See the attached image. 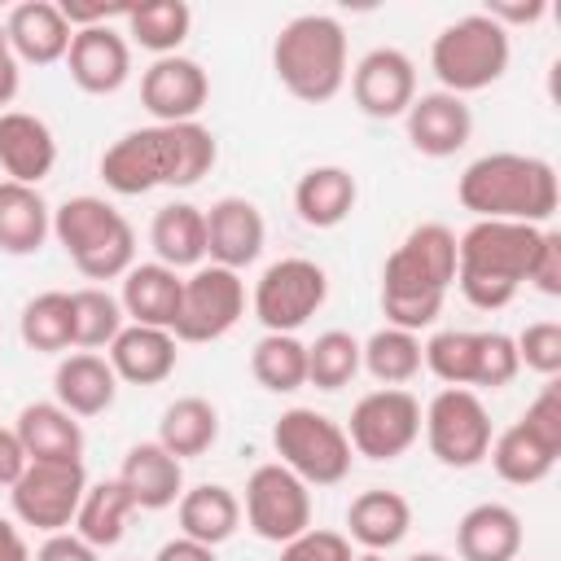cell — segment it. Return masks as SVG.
<instances>
[{"label":"cell","instance_id":"cb8c5ba5","mask_svg":"<svg viewBox=\"0 0 561 561\" xmlns=\"http://www.w3.org/2000/svg\"><path fill=\"white\" fill-rule=\"evenodd\" d=\"M118 482H123V491L131 495L136 508L162 513L184 495V460H175L158 438L153 443H136L123 456Z\"/></svg>","mask_w":561,"mask_h":561},{"label":"cell","instance_id":"ee69618b","mask_svg":"<svg viewBox=\"0 0 561 561\" xmlns=\"http://www.w3.org/2000/svg\"><path fill=\"white\" fill-rule=\"evenodd\" d=\"M543 447H552L557 456H561V381L557 377H548V386L526 403V412L517 416Z\"/></svg>","mask_w":561,"mask_h":561},{"label":"cell","instance_id":"f907efd6","mask_svg":"<svg viewBox=\"0 0 561 561\" xmlns=\"http://www.w3.org/2000/svg\"><path fill=\"white\" fill-rule=\"evenodd\" d=\"M18 83H22V70H18V57H13V48H9L4 18H0V114H4V105L18 96Z\"/></svg>","mask_w":561,"mask_h":561},{"label":"cell","instance_id":"f6af8a7d","mask_svg":"<svg viewBox=\"0 0 561 561\" xmlns=\"http://www.w3.org/2000/svg\"><path fill=\"white\" fill-rule=\"evenodd\" d=\"M351 539L342 530H324V526H307L298 539L280 543L276 561H351Z\"/></svg>","mask_w":561,"mask_h":561},{"label":"cell","instance_id":"60d3db41","mask_svg":"<svg viewBox=\"0 0 561 561\" xmlns=\"http://www.w3.org/2000/svg\"><path fill=\"white\" fill-rule=\"evenodd\" d=\"M70 316H75V351H101L118 337V329L127 324L123 307L114 294H105L101 285H83L70 294Z\"/></svg>","mask_w":561,"mask_h":561},{"label":"cell","instance_id":"603a6c76","mask_svg":"<svg viewBox=\"0 0 561 561\" xmlns=\"http://www.w3.org/2000/svg\"><path fill=\"white\" fill-rule=\"evenodd\" d=\"M4 31H9V48L18 57V66H53V61H66V48H70V22L61 13V4L53 0H22L9 9L4 18Z\"/></svg>","mask_w":561,"mask_h":561},{"label":"cell","instance_id":"7c38bea8","mask_svg":"<svg viewBox=\"0 0 561 561\" xmlns=\"http://www.w3.org/2000/svg\"><path fill=\"white\" fill-rule=\"evenodd\" d=\"M245 316V280L232 267L202 263L193 276H184L180 289V311H175V342H219L224 333L237 329Z\"/></svg>","mask_w":561,"mask_h":561},{"label":"cell","instance_id":"9a60e30c","mask_svg":"<svg viewBox=\"0 0 561 561\" xmlns=\"http://www.w3.org/2000/svg\"><path fill=\"white\" fill-rule=\"evenodd\" d=\"M245 526L267 543H289L311 526V486L280 460L259 465L245 478Z\"/></svg>","mask_w":561,"mask_h":561},{"label":"cell","instance_id":"ffe728a7","mask_svg":"<svg viewBox=\"0 0 561 561\" xmlns=\"http://www.w3.org/2000/svg\"><path fill=\"white\" fill-rule=\"evenodd\" d=\"M263 241H267V224H263V210L250 197L210 202V210H206V254H210V263L241 272L263 254Z\"/></svg>","mask_w":561,"mask_h":561},{"label":"cell","instance_id":"7402d4cb","mask_svg":"<svg viewBox=\"0 0 561 561\" xmlns=\"http://www.w3.org/2000/svg\"><path fill=\"white\" fill-rule=\"evenodd\" d=\"M175 333L171 329H149V324H123L118 337L105 346V359L114 368L118 381L127 386H162L175 364H180V351H175Z\"/></svg>","mask_w":561,"mask_h":561},{"label":"cell","instance_id":"74e56055","mask_svg":"<svg viewBox=\"0 0 561 561\" xmlns=\"http://www.w3.org/2000/svg\"><path fill=\"white\" fill-rule=\"evenodd\" d=\"M359 368H368V377L381 381V386H408V381L425 368V359H421V337L408 333V329L386 324V329H377L368 342H359Z\"/></svg>","mask_w":561,"mask_h":561},{"label":"cell","instance_id":"e575fe53","mask_svg":"<svg viewBox=\"0 0 561 561\" xmlns=\"http://www.w3.org/2000/svg\"><path fill=\"white\" fill-rule=\"evenodd\" d=\"M136 513L131 495L123 491L118 478H105V482H88L83 500H79V513H75V535L83 543H92L96 552L101 548H114L127 530V517Z\"/></svg>","mask_w":561,"mask_h":561},{"label":"cell","instance_id":"4dcf8cb0","mask_svg":"<svg viewBox=\"0 0 561 561\" xmlns=\"http://www.w3.org/2000/svg\"><path fill=\"white\" fill-rule=\"evenodd\" d=\"M175 522L184 539H197L206 548H219L241 526V500L224 482H202L175 500Z\"/></svg>","mask_w":561,"mask_h":561},{"label":"cell","instance_id":"f1b7e54d","mask_svg":"<svg viewBox=\"0 0 561 561\" xmlns=\"http://www.w3.org/2000/svg\"><path fill=\"white\" fill-rule=\"evenodd\" d=\"M53 237V206L39 188L0 180V250L13 259L35 254Z\"/></svg>","mask_w":561,"mask_h":561},{"label":"cell","instance_id":"2e32d148","mask_svg":"<svg viewBox=\"0 0 561 561\" xmlns=\"http://www.w3.org/2000/svg\"><path fill=\"white\" fill-rule=\"evenodd\" d=\"M351 96L368 118H403L416 101V66L403 48H368L351 70Z\"/></svg>","mask_w":561,"mask_h":561},{"label":"cell","instance_id":"3957f363","mask_svg":"<svg viewBox=\"0 0 561 561\" xmlns=\"http://www.w3.org/2000/svg\"><path fill=\"white\" fill-rule=\"evenodd\" d=\"M456 197L473 219H504V224L543 228L557 215L561 188H557V171L548 158L495 149V153L473 158L460 171Z\"/></svg>","mask_w":561,"mask_h":561},{"label":"cell","instance_id":"d6986e66","mask_svg":"<svg viewBox=\"0 0 561 561\" xmlns=\"http://www.w3.org/2000/svg\"><path fill=\"white\" fill-rule=\"evenodd\" d=\"M403 123H408L412 149L425 153V158H451L473 136V110L465 105V96H451L443 88L438 92H421L408 105Z\"/></svg>","mask_w":561,"mask_h":561},{"label":"cell","instance_id":"11a10c76","mask_svg":"<svg viewBox=\"0 0 561 561\" xmlns=\"http://www.w3.org/2000/svg\"><path fill=\"white\" fill-rule=\"evenodd\" d=\"M351 561H386V552H355Z\"/></svg>","mask_w":561,"mask_h":561},{"label":"cell","instance_id":"9c48e42d","mask_svg":"<svg viewBox=\"0 0 561 561\" xmlns=\"http://www.w3.org/2000/svg\"><path fill=\"white\" fill-rule=\"evenodd\" d=\"M272 447H276V460L289 473H298L307 486L346 482L351 460H355L346 430L316 408H285L272 425Z\"/></svg>","mask_w":561,"mask_h":561},{"label":"cell","instance_id":"ac0fdd59","mask_svg":"<svg viewBox=\"0 0 561 561\" xmlns=\"http://www.w3.org/2000/svg\"><path fill=\"white\" fill-rule=\"evenodd\" d=\"M66 66H70L75 88L92 96H110L131 79V44L114 26H83L70 35Z\"/></svg>","mask_w":561,"mask_h":561},{"label":"cell","instance_id":"816d5d0a","mask_svg":"<svg viewBox=\"0 0 561 561\" xmlns=\"http://www.w3.org/2000/svg\"><path fill=\"white\" fill-rule=\"evenodd\" d=\"M153 561H219V557H215V548H206V543H197V539L175 535V539H167V543L153 552Z\"/></svg>","mask_w":561,"mask_h":561},{"label":"cell","instance_id":"7dc6e473","mask_svg":"<svg viewBox=\"0 0 561 561\" xmlns=\"http://www.w3.org/2000/svg\"><path fill=\"white\" fill-rule=\"evenodd\" d=\"M31 561H101V552L92 543H83L75 530H57V535H44V543L35 548Z\"/></svg>","mask_w":561,"mask_h":561},{"label":"cell","instance_id":"f5cc1de1","mask_svg":"<svg viewBox=\"0 0 561 561\" xmlns=\"http://www.w3.org/2000/svg\"><path fill=\"white\" fill-rule=\"evenodd\" d=\"M0 561H31V548L9 517H0Z\"/></svg>","mask_w":561,"mask_h":561},{"label":"cell","instance_id":"681fc988","mask_svg":"<svg viewBox=\"0 0 561 561\" xmlns=\"http://www.w3.org/2000/svg\"><path fill=\"white\" fill-rule=\"evenodd\" d=\"M26 465H31V456H26L22 438H18V430H13V425H0V486L9 491V486L22 478Z\"/></svg>","mask_w":561,"mask_h":561},{"label":"cell","instance_id":"ba28073f","mask_svg":"<svg viewBox=\"0 0 561 561\" xmlns=\"http://www.w3.org/2000/svg\"><path fill=\"white\" fill-rule=\"evenodd\" d=\"M421 359L443 386L460 390H500L522 373L517 346L500 329H443L421 342Z\"/></svg>","mask_w":561,"mask_h":561},{"label":"cell","instance_id":"484cf974","mask_svg":"<svg viewBox=\"0 0 561 561\" xmlns=\"http://www.w3.org/2000/svg\"><path fill=\"white\" fill-rule=\"evenodd\" d=\"M53 394L70 416H101L118 399V377L105 355L70 351L53 373Z\"/></svg>","mask_w":561,"mask_h":561},{"label":"cell","instance_id":"8d00e7d4","mask_svg":"<svg viewBox=\"0 0 561 561\" xmlns=\"http://www.w3.org/2000/svg\"><path fill=\"white\" fill-rule=\"evenodd\" d=\"M486 456H491V469L504 482H513V486H535V482H543L557 469V451L543 447L522 421H513L508 430H500L491 438V451Z\"/></svg>","mask_w":561,"mask_h":561},{"label":"cell","instance_id":"836d02e7","mask_svg":"<svg viewBox=\"0 0 561 561\" xmlns=\"http://www.w3.org/2000/svg\"><path fill=\"white\" fill-rule=\"evenodd\" d=\"M219 438V412L210 399L202 394H184L175 403H167L162 421H158V443L175 456V460H193L206 456Z\"/></svg>","mask_w":561,"mask_h":561},{"label":"cell","instance_id":"ab89813d","mask_svg":"<svg viewBox=\"0 0 561 561\" xmlns=\"http://www.w3.org/2000/svg\"><path fill=\"white\" fill-rule=\"evenodd\" d=\"M250 373L272 394H294L307 386V342L294 333H263L250 351Z\"/></svg>","mask_w":561,"mask_h":561},{"label":"cell","instance_id":"52a82bcc","mask_svg":"<svg viewBox=\"0 0 561 561\" xmlns=\"http://www.w3.org/2000/svg\"><path fill=\"white\" fill-rule=\"evenodd\" d=\"M508 57H513V39L486 13H465L447 22L430 44V70L451 96H469L500 83L508 70Z\"/></svg>","mask_w":561,"mask_h":561},{"label":"cell","instance_id":"4316f807","mask_svg":"<svg viewBox=\"0 0 561 561\" xmlns=\"http://www.w3.org/2000/svg\"><path fill=\"white\" fill-rule=\"evenodd\" d=\"M180 289H184V276L171 272L167 263H131L127 276H123V294H118V307L131 324H149V329H171L175 324V311H180Z\"/></svg>","mask_w":561,"mask_h":561},{"label":"cell","instance_id":"30bf717a","mask_svg":"<svg viewBox=\"0 0 561 561\" xmlns=\"http://www.w3.org/2000/svg\"><path fill=\"white\" fill-rule=\"evenodd\" d=\"M324 298H329V272L316 259L289 254L263 267V276L254 280L250 307L267 333H298L324 307Z\"/></svg>","mask_w":561,"mask_h":561},{"label":"cell","instance_id":"d4e9b609","mask_svg":"<svg viewBox=\"0 0 561 561\" xmlns=\"http://www.w3.org/2000/svg\"><path fill=\"white\" fill-rule=\"evenodd\" d=\"M412 530V504L399 491L368 486L346 504V539H355L364 552H390Z\"/></svg>","mask_w":561,"mask_h":561},{"label":"cell","instance_id":"d6a6232c","mask_svg":"<svg viewBox=\"0 0 561 561\" xmlns=\"http://www.w3.org/2000/svg\"><path fill=\"white\" fill-rule=\"evenodd\" d=\"M149 245L171 272L202 267L206 259V210L193 202H167L149 224Z\"/></svg>","mask_w":561,"mask_h":561},{"label":"cell","instance_id":"f546056e","mask_svg":"<svg viewBox=\"0 0 561 561\" xmlns=\"http://www.w3.org/2000/svg\"><path fill=\"white\" fill-rule=\"evenodd\" d=\"M355 197H359V184L337 162L311 167L294 184V210H298V219L307 228H337L355 210Z\"/></svg>","mask_w":561,"mask_h":561},{"label":"cell","instance_id":"6da1fadb","mask_svg":"<svg viewBox=\"0 0 561 561\" xmlns=\"http://www.w3.org/2000/svg\"><path fill=\"white\" fill-rule=\"evenodd\" d=\"M219 158L215 131L202 123H149L118 136L101 153V180L118 197H140L153 188H188L210 175Z\"/></svg>","mask_w":561,"mask_h":561},{"label":"cell","instance_id":"db71d44e","mask_svg":"<svg viewBox=\"0 0 561 561\" xmlns=\"http://www.w3.org/2000/svg\"><path fill=\"white\" fill-rule=\"evenodd\" d=\"M408 561H451V557L447 552H412Z\"/></svg>","mask_w":561,"mask_h":561},{"label":"cell","instance_id":"7a4b0ae2","mask_svg":"<svg viewBox=\"0 0 561 561\" xmlns=\"http://www.w3.org/2000/svg\"><path fill=\"white\" fill-rule=\"evenodd\" d=\"M451 285H456V232L447 224H416L381 267L386 324L408 333L430 329Z\"/></svg>","mask_w":561,"mask_h":561},{"label":"cell","instance_id":"f35d334b","mask_svg":"<svg viewBox=\"0 0 561 561\" xmlns=\"http://www.w3.org/2000/svg\"><path fill=\"white\" fill-rule=\"evenodd\" d=\"M18 333L31 351L39 355H57L75 346V316H70V294L66 289H44L35 294L22 316H18Z\"/></svg>","mask_w":561,"mask_h":561},{"label":"cell","instance_id":"8992f818","mask_svg":"<svg viewBox=\"0 0 561 561\" xmlns=\"http://www.w3.org/2000/svg\"><path fill=\"white\" fill-rule=\"evenodd\" d=\"M53 237L88 280H118L136 263V232L127 215L96 193L66 197L53 210Z\"/></svg>","mask_w":561,"mask_h":561},{"label":"cell","instance_id":"83f0119b","mask_svg":"<svg viewBox=\"0 0 561 561\" xmlns=\"http://www.w3.org/2000/svg\"><path fill=\"white\" fill-rule=\"evenodd\" d=\"M456 552H460V561H517L522 517L500 500L473 504L456 522Z\"/></svg>","mask_w":561,"mask_h":561},{"label":"cell","instance_id":"5bb4252c","mask_svg":"<svg viewBox=\"0 0 561 561\" xmlns=\"http://www.w3.org/2000/svg\"><path fill=\"white\" fill-rule=\"evenodd\" d=\"M351 451L364 460H399L416 438H421V403L403 386H381L368 390L351 408L346 425Z\"/></svg>","mask_w":561,"mask_h":561},{"label":"cell","instance_id":"d590c367","mask_svg":"<svg viewBox=\"0 0 561 561\" xmlns=\"http://www.w3.org/2000/svg\"><path fill=\"white\" fill-rule=\"evenodd\" d=\"M123 22H127L123 35H131V44H140L153 57H171L193 31V9L184 0H145L131 4Z\"/></svg>","mask_w":561,"mask_h":561},{"label":"cell","instance_id":"b9f144b4","mask_svg":"<svg viewBox=\"0 0 561 561\" xmlns=\"http://www.w3.org/2000/svg\"><path fill=\"white\" fill-rule=\"evenodd\" d=\"M359 373V337L346 329H329L316 342H307V386L316 390H342Z\"/></svg>","mask_w":561,"mask_h":561},{"label":"cell","instance_id":"1f68e13d","mask_svg":"<svg viewBox=\"0 0 561 561\" xmlns=\"http://www.w3.org/2000/svg\"><path fill=\"white\" fill-rule=\"evenodd\" d=\"M13 430H18L31 460H83V425L57 399L53 403H26L13 421Z\"/></svg>","mask_w":561,"mask_h":561},{"label":"cell","instance_id":"7bdbcfd3","mask_svg":"<svg viewBox=\"0 0 561 561\" xmlns=\"http://www.w3.org/2000/svg\"><path fill=\"white\" fill-rule=\"evenodd\" d=\"M513 346H517V364H522V368H530V373H539V377H557V373H561V324H557V320H535V324H526V329L513 337Z\"/></svg>","mask_w":561,"mask_h":561},{"label":"cell","instance_id":"bcb514c9","mask_svg":"<svg viewBox=\"0 0 561 561\" xmlns=\"http://www.w3.org/2000/svg\"><path fill=\"white\" fill-rule=\"evenodd\" d=\"M526 285H535L543 298H561V232L557 228H543Z\"/></svg>","mask_w":561,"mask_h":561},{"label":"cell","instance_id":"8fae6325","mask_svg":"<svg viewBox=\"0 0 561 561\" xmlns=\"http://www.w3.org/2000/svg\"><path fill=\"white\" fill-rule=\"evenodd\" d=\"M421 430H425L434 460L447 469L482 465L491 451V438H495L486 403L478 399V390H460V386H443L430 399V408L421 412Z\"/></svg>","mask_w":561,"mask_h":561},{"label":"cell","instance_id":"44dd1931","mask_svg":"<svg viewBox=\"0 0 561 561\" xmlns=\"http://www.w3.org/2000/svg\"><path fill=\"white\" fill-rule=\"evenodd\" d=\"M57 167V136L39 114L26 110H4L0 114V171L4 180L39 188Z\"/></svg>","mask_w":561,"mask_h":561},{"label":"cell","instance_id":"5b68a950","mask_svg":"<svg viewBox=\"0 0 561 561\" xmlns=\"http://www.w3.org/2000/svg\"><path fill=\"white\" fill-rule=\"evenodd\" d=\"M280 88L307 105H324L346 88V31L329 13H298L272 39Z\"/></svg>","mask_w":561,"mask_h":561},{"label":"cell","instance_id":"4fadbf2b","mask_svg":"<svg viewBox=\"0 0 561 561\" xmlns=\"http://www.w3.org/2000/svg\"><path fill=\"white\" fill-rule=\"evenodd\" d=\"M83 491H88L83 460H31L22 469V478L9 486V504L22 526L57 535V530L75 526Z\"/></svg>","mask_w":561,"mask_h":561},{"label":"cell","instance_id":"e0dca14e","mask_svg":"<svg viewBox=\"0 0 561 561\" xmlns=\"http://www.w3.org/2000/svg\"><path fill=\"white\" fill-rule=\"evenodd\" d=\"M206 96L210 79L193 57H153V66L140 75V105L153 114V123H197Z\"/></svg>","mask_w":561,"mask_h":561},{"label":"cell","instance_id":"c3c4849f","mask_svg":"<svg viewBox=\"0 0 561 561\" xmlns=\"http://www.w3.org/2000/svg\"><path fill=\"white\" fill-rule=\"evenodd\" d=\"M482 13L508 31V26H530V22H539V18L548 13V4H543V0H486Z\"/></svg>","mask_w":561,"mask_h":561},{"label":"cell","instance_id":"277c9868","mask_svg":"<svg viewBox=\"0 0 561 561\" xmlns=\"http://www.w3.org/2000/svg\"><path fill=\"white\" fill-rule=\"evenodd\" d=\"M539 237H543V228H530V224L473 219L456 237V285H460L465 302L478 311L508 307L530 276Z\"/></svg>","mask_w":561,"mask_h":561}]
</instances>
